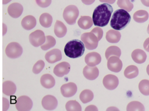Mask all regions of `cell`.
I'll list each match as a JSON object with an SVG mask.
<instances>
[{"label": "cell", "mask_w": 149, "mask_h": 111, "mask_svg": "<svg viewBox=\"0 0 149 111\" xmlns=\"http://www.w3.org/2000/svg\"><path fill=\"white\" fill-rule=\"evenodd\" d=\"M113 12L112 6L108 3H102L94 9L92 19L93 24L98 27H104L108 24Z\"/></svg>", "instance_id": "1"}, {"label": "cell", "mask_w": 149, "mask_h": 111, "mask_svg": "<svg viewBox=\"0 0 149 111\" xmlns=\"http://www.w3.org/2000/svg\"><path fill=\"white\" fill-rule=\"evenodd\" d=\"M131 16L128 12L124 9L116 10L110 21L111 27L116 30H122L130 23Z\"/></svg>", "instance_id": "2"}, {"label": "cell", "mask_w": 149, "mask_h": 111, "mask_svg": "<svg viewBox=\"0 0 149 111\" xmlns=\"http://www.w3.org/2000/svg\"><path fill=\"white\" fill-rule=\"evenodd\" d=\"M84 45L79 40H73L69 41L64 48L65 55L70 58H77L81 56L84 52Z\"/></svg>", "instance_id": "3"}, {"label": "cell", "mask_w": 149, "mask_h": 111, "mask_svg": "<svg viewBox=\"0 0 149 111\" xmlns=\"http://www.w3.org/2000/svg\"><path fill=\"white\" fill-rule=\"evenodd\" d=\"M79 14V12L77 6L70 5L65 8L63 12V17L68 24L72 25L76 23Z\"/></svg>", "instance_id": "4"}, {"label": "cell", "mask_w": 149, "mask_h": 111, "mask_svg": "<svg viewBox=\"0 0 149 111\" xmlns=\"http://www.w3.org/2000/svg\"><path fill=\"white\" fill-rule=\"evenodd\" d=\"M81 41L83 42L84 46L89 50L95 49L98 44V40L95 34L91 32L84 33L81 35Z\"/></svg>", "instance_id": "5"}, {"label": "cell", "mask_w": 149, "mask_h": 111, "mask_svg": "<svg viewBox=\"0 0 149 111\" xmlns=\"http://www.w3.org/2000/svg\"><path fill=\"white\" fill-rule=\"evenodd\" d=\"M23 53V48L21 45L16 42L9 43L6 47L5 53L10 58L15 59L20 57Z\"/></svg>", "instance_id": "6"}, {"label": "cell", "mask_w": 149, "mask_h": 111, "mask_svg": "<svg viewBox=\"0 0 149 111\" xmlns=\"http://www.w3.org/2000/svg\"><path fill=\"white\" fill-rule=\"evenodd\" d=\"M15 106L17 110L28 111L32 108L33 102L29 96L22 95L17 98Z\"/></svg>", "instance_id": "7"}, {"label": "cell", "mask_w": 149, "mask_h": 111, "mask_svg": "<svg viewBox=\"0 0 149 111\" xmlns=\"http://www.w3.org/2000/svg\"><path fill=\"white\" fill-rule=\"evenodd\" d=\"M29 41L34 47H38L42 45L45 41L44 33L41 30H37L29 35Z\"/></svg>", "instance_id": "8"}, {"label": "cell", "mask_w": 149, "mask_h": 111, "mask_svg": "<svg viewBox=\"0 0 149 111\" xmlns=\"http://www.w3.org/2000/svg\"><path fill=\"white\" fill-rule=\"evenodd\" d=\"M122 62L118 56H112L108 59L107 67L109 70L113 72H119L122 70Z\"/></svg>", "instance_id": "9"}, {"label": "cell", "mask_w": 149, "mask_h": 111, "mask_svg": "<svg viewBox=\"0 0 149 111\" xmlns=\"http://www.w3.org/2000/svg\"><path fill=\"white\" fill-rule=\"evenodd\" d=\"M102 83L105 88L113 90L115 89L119 84V80L118 77L113 74L106 75L102 80Z\"/></svg>", "instance_id": "10"}, {"label": "cell", "mask_w": 149, "mask_h": 111, "mask_svg": "<svg viewBox=\"0 0 149 111\" xmlns=\"http://www.w3.org/2000/svg\"><path fill=\"white\" fill-rule=\"evenodd\" d=\"M41 104L45 109L47 110H52L57 107L58 101L53 95H47L42 98Z\"/></svg>", "instance_id": "11"}, {"label": "cell", "mask_w": 149, "mask_h": 111, "mask_svg": "<svg viewBox=\"0 0 149 111\" xmlns=\"http://www.w3.org/2000/svg\"><path fill=\"white\" fill-rule=\"evenodd\" d=\"M77 85L74 83H68L63 84L61 87V92L64 97H71L77 92Z\"/></svg>", "instance_id": "12"}, {"label": "cell", "mask_w": 149, "mask_h": 111, "mask_svg": "<svg viewBox=\"0 0 149 111\" xmlns=\"http://www.w3.org/2000/svg\"><path fill=\"white\" fill-rule=\"evenodd\" d=\"M70 70V65L66 62L57 64L54 69V73L58 77H61L68 74Z\"/></svg>", "instance_id": "13"}, {"label": "cell", "mask_w": 149, "mask_h": 111, "mask_svg": "<svg viewBox=\"0 0 149 111\" xmlns=\"http://www.w3.org/2000/svg\"><path fill=\"white\" fill-rule=\"evenodd\" d=\"M23 10L22 5L19 3L15 2L9 5L8 13L13 18H17L21 16Z\"/></svg>", "instance_id": "14"}, {"label": "cell", "mask_w": 149, "mask_h": 111, "mask_svg": "<svg viewBox=\"0 0 149 111\" xmlns=\"http://www.w3.org/2000/svg\"><path fill=\"white\" fill-rule=\"evenodd\" d=\"M84 60L88 66H95L101 62V57L98 53L92 52L87 53L86 55Z\"/></svg>", "instance_id": "15"}, {"label": "cell", "mask_w": 149, "mask_h": 111, "mask_svg": "<svg viewBox=\"0 0 149 111\" xmlns=\"http://www.w3.org/2000/svg\"><path fill=\"white\" fill-rule=\"evenodd\" d=\"M83 74L86 79L89 80H94L99 75V70L98 68L95 66H86L83 70Z\"/></svg>", "instance_id": "16"}, {"label": "cell", "mask_w": 149, "mask_h": 111, "mask_svg": "<svg viewBox=\"0 0 149 111\" xmlns=\"http://www.w3.org/2000/svg\"><path fill=\"white\" fill-rule=\"evenodd\" d=\"M45 59L49 63H54L62 59V53L59 49H53L46 53Z\"/></svg>", "instance_id": "17"}, {"label": "cell", "mask_w": 149, "mask_h": 111, "mask_svg": "<svg viewBox=\"0 0 149 111\" xmlns=\"http://www.w3.org/2000/svg\"><path fill=\"white\" fill-rule=\"evenodd\" d=\"M41 85L47 89L52 88L55 84V80L54 77L49 74H43L40 78Z\"/></svg>", "instance_id": "18"}, {"label": "cell", "mask_w": 149, "mask_h": 111, "mask_svg": "<svg viewBox=\"0 0 149 111\" xmlns=\"http://www.w3.org/2000/svg\"><path fill=\"white\" fill-rule=\"evenodd\" d=\"M22 26L26 30H30L34 28L36 25V19L31 15H27L22 20Z\"/></svg>", "instance_id": "19"}, {"label": "cell", "mask_w": 149, "mask_h": 111, "mask_svg": "<svg viewBox=\"0 0 149 111\" xmlns=\"http://www.w3.org/2000/svg\"><path fill=\"white\" fill-rule=\"evenodd\" d=\"M132 58L134 62L141 64L144 63L147 58L146 53L140 49H136L132 53Z\"/></svg>", "instance_id": "20"}, {"label": "cell", "mask_w": 149, "mask_h": 111, "mask_svg": "<svg viewBox=\"0 0 149 111\" xmlns=\"http://www.w3.org/2000/svg\"><path fill=\"white\" fill-rule=\"evenodd\" d=\"M16 90V87L11 81H5L2 84V92L8 96L13 95Z\"/></svg>", "instance_id": "21"}, {"label": "cell", "mask_w": 149, "mask_h": 111, "mask_svg": "<svg viewBox=\"0 0 149 111\" xmlns=\"http://www.w3.org/2000/svg\"><path fill=\"white\" fill-rule=\"evenodd\" d=\"M67 33L66 26L59 20H56L54 26V33L56 37L62 38L64 37Z\"/></svg>", "instance_id": "22"}, {"label": "cell", "mask_w": 149, "mask_h": 111, "mask_svg": "<svg viewBox=\"0 0 149 111\" xmlns=\"http://www.w3.org/2000/svg\"><path fill=\"white\" fill-rule=\"evenodd\" d=\"M120 37L121 34L119 31L114 29L108 30L106 34V40L111 43H117L119 41Z\"/></svg>", "instance_id": "23"}, {"label": "cell", "mask_w": 149, "mask_h": 111, "mask_svg": "<svg viewBox=\"0 0 149 111\" xmlns=\"http://www.w3.org/2000/svg\"><path fill=\"white\" fill-rule=\"evenodd\" d=\"M79 26L84 30L90 28L93 24V19L91 17L88 16H81L77 22Z\"/></svg>", "instance_id": "24"}, {"label": "cell", "mask_w": 149, "mask_h": 111, "mask_svg": "<svg viewBox=\"0 0 149 111\" xmlns=\"http://www.w3.org/2000/svg\"><path fill=\"white\" fill-rule=\"evenodd\" d=\"M148 19V13L146 10H139L133 15V19L135 22L141 23L147 21Z\"/></svg>", "instance_id": "25"}, {"label": "cell", "mask_w": 149, "mask_h": 111, "mask_svg": "<svg viewBox=\"0 0 149 111\" xmlns=\"http://www.w3.org/2000/svg\"><path fill=\"white\" fill-rule=\"evenodd\" d=\"M39 22L42 27L45 28L49 27L52 23V17L48 13H44L40 16Z\"/></svg>", "instance_id": "26"}, {"label": "cell", "mask_w": 149, "mask_h": 111, "mask_svg": "<svg viewBox=\"0 0 149 111\" xmlns=\"http://www.w3.org/2000/svg\"><path fill=\"white\" fill-rule=\"evenodd\" d=\"M138 74L139 69L137 67L134 65H130L127 66L124 71V75L127 78H133L137 77Z\"/></svg>", "instance_id": "27"}, {"label": "cell", "mask_w": 149, "mask_h": 111, "mask_svg": "<svg viewBox=\"0 0 149 111\" xmlns=\"http://www.w3.org/2000/svg\"><path fill=\"white\" fill-rule=\"evenodd\" d=\"M80 100L83 103H86L93 100L94 94L90 89H84L81 92L79 95Z\"/></svg>", "instance_id": "28"}, {"label": "cell", "mask_w": 149, "mask_h": 111, "mask_svg": "<svg viewBox=\"0 0 149 111\" xmlns=\"http://www.w3.org/2000/svg\"><path fill=\"white\" fill-rule=\"evenodd\" d=\"M105 54L107 60L112 56H115L119 58L121 55V51L120 48L116 46H111L107 49Z\"/></svg>", "instance_id": "29"}, {"label": "cell", "mask_w": 149, "mask_h": 111, "mask_svg": "<svg viewBox=\"0 0 149 111\" xmlns=\"http://www.w3.org/2000/svg\"><path fill=\"white\" fill-rule=\"evenodd\" d=\"M55 44H56L55 39L52 36L47 35L45 37V41L42 45H41V48L44 51H46L54 46Z\"/></svg>", "instance_id": "30"}, {"label": "cell", "mask_w": 149, "mask_h": 111, "mask_svg": "<svg viewBox=\"0 0 149 111\" xmlns=\"http://www.w3.org/2000/svg\"><path fill=\"white\" fill-rule=\"evenodd\" d=\"M117 5L119 8L128 12H130L133 8V4L130 0H118Z\"/></svg>", "instance_id": "31"}, {"label": "cell", "mask_w": 149, "mask_h": 111, "mask_svg": "<svg viewBox=\"0 0 149 111\" xmlns=\"http://www.w3.org/2000/svg\"><path fill=\"white\" fill-rule=\"evenodd\" d=\"M66 109V110L68 111H72V110H75V111H80L81 110V107L79 103L75 101V100H72V101H69L65 105Z\"/></svg>", "instance_id": "32"}, {"label": "cell", "mask_w": 149, "mask_h": 111, "mask_svg": "<svg viewBox=\"0 0 149 111\" xmlns=\"http://www.w3.org/2000/svg\"><path fill=\"white\" fill-rule=\"evenodd\" d=\"M140 92L144 95H149V80H142L139 84Z\"/></svg>", "instance_id": "33"}, {"label": "cell", "mask_w": 149, "mask_h": 111, "mask_svg": "<svg viewBox=\"0 0 149 111\" xmlns=\"http://www.w3.org/2000/svg\"><path fill=\"white\" fill-rule=\"evenodd\" d=\"M126 110H144V105L139 101H132L127 105Z\"/></svg>", "instance_id": "34"}, {"label": "cell", "mask_w": 149, "mask_h": 111, "mask_svg": "<svg viewBox=\"0 0 149 111\" xmlns=\"http://www.w3.org/2000/svg\"><path fill=\"white\" fill-rule=\"evenodd\" d=\"M44 66H45L44 62L42 60H39L33 66L32 71L34 74H38L42 71V70L44 67Z\"/></svg>", "instance_id": "35"}, {"label": "cell", "mask_w": 149, "mask_h": 111, "mask_svg": "<svg viewBox=\"0 0 149 111\" xmlns=\"http://www.w3.org/2000/svg\"><path fill=\"white\" fill-rule=\"evenodd\" d=\"M91 32L95 34V35L97 37L98 41H100L102 38L103 35V31L101 28L95 27L91 31Z\"/></svg>", "instance_id": "36"}, {"label": "cell", "mask_w": 149, "mask_h": 111, "mask_svg": "<svg viewBox=\"0 0 149 111\" xmlns=\"http://www.w3.org/2000/svg\"><path fill=\"white\" fill-rule=\"evenodd\" d=\"M36 2L41 8H47L51 3V0H36Z\"/></svg>", "instance_id": "37"}, {"label": "cell", "mask_w": 149, "mask_h": 111, "mask_svg": "<svg viewBox=\"0 0 149 111\" xmlns=\"http://www.w3.org/2000/svg\"><path fill=\"white\" fill-rule=\"evenodd\" d=\"M2 107H3V108H2V110H7L8 109V108H9V101L6 99V98H4V97H3V98H2Z\"/></svg>", "instance_id": "38"}, {"label": "cell", "mask_w": 149, "mask_h": 111, "mask_svg": "<svg viewBox=\"0 0 149 111\" xmlns=\"http://www.w3.org/2000/svg\"><path fill=\"white\" fill-rule=\"evenodd\" d=\"M143 47L146 51L149 52V37L147 38L144 42Z\"/></svg>", "instance_id": "39"}, {"label": "cell", "mask_w": 149, "mask_h": 111, "mask_svg": "<svg viewBox=\"0 0 149 111\" xmlns=\"http://www.w3.org/2000/svg\"><path fill=\"white\" fill-rule=\"evenodd\" d=\"M95 1V0H81V2L87 5H89L92 4L93 3H94V2Z\"/></svg>", "instance_id": "40"}, {"label": "cell", "mask_w": 149, "mask_h": 111, "mask_svg": "<svg viewBox=\"0 0 149 111\" xmlns=\"http://www.w3.org/2000/svg\"><path fill=\"white\" fill-rule=\"evenodd\" d=\"M101 2L104 3H107L108 4H112L115 2V0H99Z\"/></svg>", "instance_id": "41"}, {"label": "cell", "mask_w": 149, "mask_h": 111, "mask_svg": "<svg viewBox=\"0 0 149 111\" xmlns=\"http://www.w3.org/2000/svg\"><path fill=\"white\" fill-rule=\"evenodd\" d=\"M141 3L146 6L149 7V0H140Z\"/></svg>", "instance_id": "42"}, {"label": "cell", "mask_w": 149, "mask_h": 111, "mask_svg": "<svg viewBox=\"0 0 149 111\" xmlns=\"http://www.w3.org/2000/svg\"><path fill=\"white\" fill-rule=\"evenodd\" d=\"M6 32V26L4 23H3V35L5 34Z\"/></svg>", "instance_id": "43"}, {"label": "cell", "mask_w": 149, "mask_h": 111, "mask_svg": "<svg viewBox=\"0 0 149 111\" xmlns=\"http://www.w3.org/2000/svg\"><path fill=\"white\" fill-rule=\"evenodd\" d=\"M12 0H2V3L3 4H6L8 3H9V2H10Z\"/></svg>", "instance_id": "44"}, {"label": "cell", "mask_w": 149, "mask_h": 111, "mask_svg": "<svg viewBox=\"0 0 149 111\" xmlns=\"http://www.w3.org/2000/svg\"><path fill=\"white\" fill-rule=\"evenodd\" d=\"M146 71H147V73L148 74V75L149 76V65L147 66V69H146Z\"/></svg>", "instance_id": "45"}, {"label": "cell", "mask_w": 149, "mask_h": 111, "mask_svg": "<svg viewBox=\"0 0 149 111\" xmlns=\"http://www.w3.org/2000/svg\"><path fill=\"white\" fill-rule=\"evenodd\" d=\"M147 33H148V34H149V24H148V27H147Z\"/></svg>", "instance_id": "46"}]
</instances>
